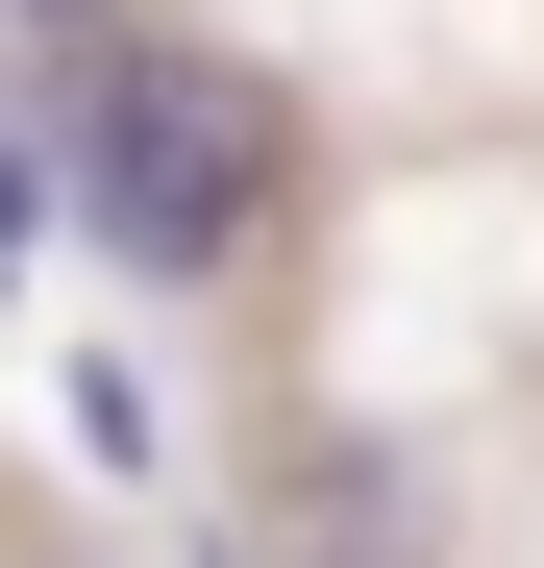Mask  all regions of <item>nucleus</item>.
<instances>
[{
	"mask_svg": "<svg viewBox=\"0 0 544 568\" xmlns=\"http://www.w3.org/2000/svg\"><path fill=\"white\" fill-rule=\"evenodd\" d=\"M0 247H26V173H0Z\"/></svg>",
	"mask_w": 544,
	"mask_h": 568,
	"instance_id": "nucleus-2",
	"label": "nucleus"
},
{
	"mask_svg": "<svg viewBox=\"0 0 544 568\" xmlns=\"http://www.w3.org/2000/svg\"><path fill=\"white\" fill-rule=\"evenodd\" d=\"M74 199H100V247L124 272H223L248 247V100L223 74H100V124H74Z\"/></svg>",
	"mask_w": 544,
	"mask_h": 568,
	"instance_id": "nucleus-1",
	"label": "nucleus"
}]
</instances>
